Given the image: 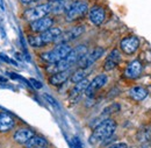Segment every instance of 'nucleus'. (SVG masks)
<instances>
[{
	"label": "nucleus",
	"mask_w": 151,
	"mask_h": 148,
	"mask_svg": "<svg viewBox=\"0 0 151 148\" xmlns=\"http://www.w3.org/2000/svg\"><path fill=\"white\" fill-rule=\"evenodd\" d=\"M104 54H105V49L101 48V47H96L94 49H92L91 52H87L85 55L78 61L79 68H81V69H88V68H91Z\"/></svg>",
	"instance_id": "6"
},
{
	"label": "nucleus",
	"mask_w": 151,
	"mask_h": 148,
	"mask_svg": "<svg viewBox=\"0 0 151 148\" xmlns=\"http://www.w3.org/2000/svg\"><path fill=\"white\" fill-rule=\"evenodd\" d=\"M54 26V19L51 17H43V18H40L35 21H32L29 23V27L32 29V32L34 33H43L45 30H48L49 28H51Z\"/></svg>",
	"instance_id": "7"
},
{
	"label": "nucleus",
	"mask_w": 151,
	"mask_h": 148,
	"mask_svg": "<svg viewBox=\"0 0 151 148\" xmlns=\"http://www.w3.org/2000/svg\"><path fill=\"white\" fill-rule=\"evenodd\" d=\"M87 74H88L87 69H81V68H79L77 71H75L73 74L71 75V82H72V83H78V82L85 79Z\"/></svg>",
	"instance_id": "21"
},
{
	"label": "nucleus",
	"mask_w": 151,
	"mask_h": 148,
	"mask_svg": "<svg viewBox=\"0 0 151 148\" xmlns=\"http://www.w3.org/2000/svg\"><path fill=\"white\" fill-rule=\"evenodd\" d=\"M71 46L69 43H58L52 50L45 52L43 54H41V58L48 63H57L58 61L63 59L65 56L71 52Z\"/></svg>",
	"instance_id": "4"
},
{
	"label": "nucleus",
	"mask_w": 151,
	"mask_h": 148,
	"mask_svg": "<svg viewBox=\"0 0 151 148\" xmlns=\"http://www.w3.org/2000/svg\"><path fill=\"white\" fill-rule=\"evenodd\" d=\"M29 82H30V84L33 85V88H35V89H42V83L41 82H38V81H36V79H34V78H32V79H29Z\"/></svg>",
	"instance_id": "24"
},
{
	"label": "nucleus",
	"mask_w": 151,
	"mask_h": 148,
	"mask_svg": "<svg viewBox=\"0 0 151 148\" xmlns=\"http://www.w3.org/2000/svg\"><path fill=\"white\" fill-rule=\"evenodd\" d=\"M24 146L27 148H45L48 146V141L42 136L34 135L24 144Z\"/></svg>",
	"instance_id": "18"
},
{
	"label": "nucleus",
	"mask_w": 151,
	"mask_h": 148,
	"mask_svg": "<svg viewBox=\"0 0 151 148\" xmlns=\"http://www.w3.org/2000/svg\"><path fill=\"white\" fill-rule=\"evenodd\" d=\"M44 99L50 104V105H52L54 107H56V109H58V104H57V102L50 96V94H48V93H44Z\"/></svg>",
	"instance_id": "23"
},
{
	"label": "nucleus",
	"mask_w": 151,
	"mask_h": 148,
	"mask_svg": "<svg viewBox=\"0 0 151 148\" xmlns=\"http://www.w3.org/2000/svg\"><path fill=\"white\" fill-rule=\"evenodd\" d=\"M88 12V4L86 1H72L69 9L65 12V20L68 22H73L83 18Z\"/></svg>",
	"instance_id": "5"
},
{
	"label": "nucleus",
	"mask_w": 151,
	"mask_h": 148,
	"mask_svg": "<svg viewBox=\"0 0 151 148\" xmlns=\"http://www.w3.org/2000/svg\"><path fill=\"white\" fill-rule=\"evenodd\" d=\"M139 47V40L136 36H128L122 38L121 43H120V48L121 50L127 54V55H132L134 54Z\"/></svg>",
	"instance_id": "10"
},
{
	"label": "nucleus",
	"mask_w": 151,
	"mask_h": 148,
	"mask_svg": "<svg viewBox=\"0 0 151 148\" xmlns=\"http://www.w3.org/2000/svg\"><path fill=\"white\" fill-rule=\"evenodd\" d=\"M50 13H52V2H45V4H41V5H36L34 7L27 8L23 12L22 17L26 21L32 22L40 18L47 17Z\"/></svg>",
	"instance_id": "3"
},
{
	"label": "nucleus",
	"mask_w": 151,
	"mask_h": 148,
	"mask_svg": "<svg viewBox=\"0 0 151 148\" xmlns=\"http://www.w3.org/2000/svg\"><path fill=\"white\" fill-rule=\"evenodd\" d=\"M21 4H23V5H29V4H32V2H35V1H37V0H19Z\"/></svg>",
	"instance_id": "26"
},
{
	"label": "nucleus",
	"mask_w": 151,
	"mask_h": 148,
	"mask_svg": "<svg viewBox=\"0 0 151 148\" xmlns=\"http://www.w3.org/2000/svg\"><path fill=\"white\" fill-rule=\"evenodd\" d=\"M14 126H15L14 119L9 114H7L5 112H0V132L1 133L8 132V131L12 130Z\"/></svg>",
	"instance_id": "16"
},
{
	"label": "nucleus",
	"mask_w": 151,
	"mask_h": 148,
	"mask_svg": "<svg viewBox=\"0 0 151 148\" xmlns=\"http://www.w3.org/2000/svg\"><path fill=\"white\" fill-rule=\"evenodd\" d=\"M115 130H116V123L112 119H105L96 125L88 141L92 145H96L101 141H105L113 135Z\"/></svg>",
	"instance_id": "2"
},
{
	"label": "nucleus",
	"mask_w": 151,
	"mask_h": 148,
	"mask_svg": "<svg viewBox=\"0 0 151 148\" xmlns=\"http://www.w3.org/2000/svg\"><path fill=\"white\" fill-rule=\"evenodd\" d=\"M88 19L94 26L102 25L106 19L105 9L100 6H93L91 9H88Z\"/></svg>",
	"instance_id": "12"
},
{
	"label": "nucleus",
	"mask_w": 151,
	"mask_h": 148,
	"mask_svg": "<svg viewBox=\"0 0 151 148\" xmlns=\"http://www.w3.org/2000/svg\"><path fill=\"white\" fill-rule=\"evenodd\" d=\"M120 61H121L120 52H119L117 49H113V50L111 52V54L108 55V57L106 58L105 63H104V69H105L106 71L113 70V69H115V68L119 65Z\"/></svg>",
	"instance_id": "14"
},
{
	"label": "nucleus",
	"mask_w": 151,
	"mask_h": 148,
	"mask_svg": "<svg viewBox=\"0 0 151 148\" xmlns=\"http://www.w3.org/2000/svg\"><path fill=\"white\" fill-rule=\"evenodd\" d=\"M71 76V70H65V71H60V73H56V74H52L50 77H49V83L51 85H55V86H58V85H62L64 84L69 77Z\"/></svg>",
	"instance_id": "15"
},
{
	"label": "nucleus",
	"mask_w": 151,
	"mask_h": 148,
	"mask_svg": "<svg viewBox=\"0 0 151 148\" xmlns=\"http://www.w3.org/2000/svg\"><path fill=\"white\" fill-rule=\"evenodd\" d=\"M62 33H63V32H62V29H60L59 27H51V28H49L48 30H45V32H43V33H40L38 35H40L42 42H43L44 46H45V44H49V43L57 42L58 37L60 36Z\"/></svg>",
	"instance_id": "11"
},
{
	"label": "nucleus",
	"mask_w": 151,
	"mask_h": 148,
	"mask_svg": "<svg viewBox=\"0 0 151 148\" xmlns=\"http://www.w3.org/2000/svg\"><path fill=\"white\" fill-rule=\"evenodd\" d=\"M88 84H90V82H88L86 78L83 79V81H80V82H78V83H76V85L73 86V89L71 90L70 97H71V98H79L81 93L86 91Z\"/></svg>",
	"instance_id": "19"
},
{
	"label": "nucleus",
	"mask_w": 151,
	"mask_h": 148,
	"mask_svg": "<svg viewBox=\"0 0 151 148\" xmlns=\"http://www.w3.org/2000/svg\"><path fill=\"white\" fill-rule=\"evenodd\" d=\"M0 7H1V8H2V9H4V8H5V7H4V5H2V0H0Z\"/></svg>",
	"instance_id": "28"
},
{
	"label": "nucleus",
	"mask_w": 151,
	"mask_h": 148,
	"mask_svg": "<svg viewBox=\"0 0 151 148\" xmlns=\"http://www.w3.org/2000/svg\"><path fill=\"white\" fill-rule=\"evenodd\" d=\"M129 96L132 97L134 100L136 102H141L143 99L147 98L148 96V90L144 89L143 86H134L129 90Z\"/></svg>",
	"instance_id": "20"
},
{
	"label": "nucleus",
	"mask_w": 151,
	"mask_h": 148,
	"mask_svg": "<svg viewBox=\"0 0 151 148\" xmlns=\"http://www.w3.org/2000/svg\"><path fill=\"white\" fill-rule=\"evenodd\" d=\"M142 71H143L142 63L138 59H135V61L130 62L127 65V68L124 70V76L127 78H129V79H136V78H138L141 76Z\"/></svg>",
	"instance_id": "13"
},
{
	"label": "nucleus",
	"mask_w": 151,
	"mask_h": 148,
	"mask_svg": "<svg viewBox=\"0 0 151 148\" xmlns=\"http://www.w3.org/2000/svg\"><path fill=\"white\" fill-rule=\"evenodd\" d=\"M108 148H128V146H127V144L120 142V144H115V145H113V146H111V147Z\"/></svg>",
	"instance_id": "25"
},
{
	"label": "nucleus",
	"mask_w": 151,
	"mask_h": 148,
	"mask_svg": "<svg viewBox=\"0 0 151 148\" xmlns=\"http://www.w3.org/2000/svg\"><path fill=\"white\" fill-rule=\"evenodd\" d=\"M28 43L33 48H41V47L44 46V43L42 42L40 35H30V36H28Z\"/></svg>",
	"instance_id": "22"
},
{
	"label": "nucleus",
	"mask_w": 151,
	"mask_h": 148,
	"mask_svg": "<svg viewBox=\"0 0 151 148\" xmlns=\"http://www.w3.org/2000/svg\"><path fill=\"white\" fill-rule=\"evenodd\" d=\"M35 135V133H34V131L30 130V128H20L15 133H14V140L18 142V144H22V145H24L32 136H34Z\"/></svg>",
	"instance_id": "17"
},
{
	"label": "nucleus",
	"mask_w": 151,
	"mask_h": 148,
	"mask_svg": "<svg viewBox=\"0 0 151 148\" xmlns=\"http://www.w3.org/2000/svg\"><path fill=\"white\" fill-rule=\"evenodd\" d=\"M87 53V48L85 44H79L77 46L76 48L71 49V52L65 56L63 59L58 61L57 63H54L50 68L47 69L48 73H51L52 74H56V73H60V71H65V70H69L71 69V67L78 63V61L83 57Z\"/></svg>",
	"instance_id": "1"
},
{
	"label": "nucleus",
	"mask_w": 151,
	"mask_h": 148,
	"mask_svg": "<svg viewBox=\"0 0 151 148\" xmlns=\"http://www.w3.org/2000/svg\"><path fill=\"white\" fill-rule=\"evenodd\" d=\"M84 32H85V26H83V25L72 27L69 30L60 34V36L57 40V43H69V42L73 41L76 38H78Z\"/></svg>",
	"instance_id": "8"
},
{
	"label": "nucleus",
	"mask_w": 151,
	"mask_h": 148,
	"mask_svg": "<svg viewBox=\"0 0 151 148\" xmlns=\"http://www.w3.org/2000/svg\"><path fill=\"white\" fill-rule=\"evenodd\" d=\"M108 82V77L106 76L105 74H101V75H98L95 76L93 78L92 82H90L87 89H86V96L87 97H92L98 90H100L101 88H104Z\"/></svg>",
	"instance_id": "9"
},
{
	"label": "nucleus",
	"mask_w": 151,
	"mask_h": 148,
	"mask_svg": "<svg viewBox=\"0 0 151 148\" xmlns=\"http://www.w3.org/2000/svg\"><path fill=\"white\" fill-rule=\"evenodd\" d=\"M49 2H57V1H63V0H48Z\"/></svg>",
	"instance_id": "27"
}]
</instances>
